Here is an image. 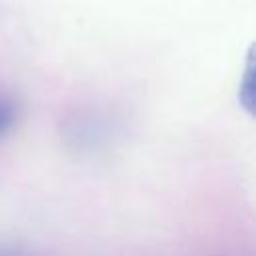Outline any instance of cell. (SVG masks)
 I'll use <instances>...</instances> for the list:
<instances>
[{"label": "cell", "mask_w": 256, "mask_h": 256, "mask_svg": "<svg viewBox=\"0 0 256 256\" xmlns=\"http://www.w3.org/2000/svg\"><path fill=\"white\" fill-rule=\"evenodd\" d=\"M0 256H16L14 252H0Z\"/></svg>", "instance_id": "7a4b0ae2"}, {"label": "cell", "mask_w": 256, "mask_h": 256, "mask_svg": "<svg viewBox=\"0 0 256 256\" xmlns=\"http://www.w3.org/2000/svg\"><path fill=\"white\" fill-rule=\"evenodd\" d=\"M18 118V106L14 100L0 96V138L12 130Z\"/></svg>", "instance_id": "6da1fadb"}]
</instances>
